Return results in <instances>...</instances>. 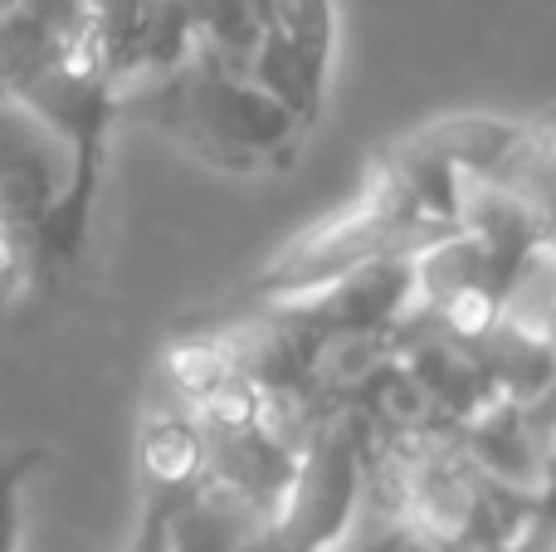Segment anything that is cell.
<instances>
[{"label": "cell", "instance_id": "obj_4", "mask_svg": "<svg viewBox=\"0 0 556 552\" xmlns=\"http://www.w3.org/2000/svg\"><path fill=\"white\" fill-rule=\"evenodd\" d=\"M362 518V446L346 411L323 416L298 450L293 479L240 552H332Z\"/></svg>", "mask_w": 556, "mask_h": 552}, {"label": "cell", "instance_id": "obj_6", "mask_svg": "<svg viewBox=\"0 0 556 552\" xmlns=\"http://www.w3.org/2000/svg\"><path fill=\"white\" fill-rule=\"evenodd\" d=\"M186 20H191V59L244 78L269 25V10L264 0H186Z\"/></svg>", "mask_w": 556, "mask_h": 552}, {"label": "cell", "instance_id": "obj_3", "mask_svg": "<svg viewBox=\"0 0 556 552\" xmlns=\"http://www.w3.org/2000/svg\"><path fill=\"white\" fill-rule=\"evenodd\" d=\"M434 240H444L434 225H425L420 215H410L395 196H386L381 186L366 181L362 196H352L342 211H332L327 221H317L313 230L298 235L293 244H283L250 279L244 299L269 303V299L317 289V284L337 279V274H352L376 260H415V254Z\"/></svg>", "mask_w": 556, "mask_h": 552}, {"label": "cell", "instance_id": "obj_9", "mask_svg": "<svg viewBox=\"0 0 556 552\" xmlns=\"http://www.w3.org/2000/svg\"><path fill=\"white\" fill-rule=\"evenodd\" d=\"M0 5H10V0H0Z\"/></svg>", "mask_w": 556, "mask_h": 552}, {"label": "cell", "instance_id": "obj_8", "mask_svg": "<svg viewBox=\"0 0 556 552\" xmlns=\"http://www.w3.org/2000/svg\"><path fill=\"white\" fill-rule=\"evenodd\" d=\"M15 284H25V260H20L5 221H0V289H15Z\"/></svg>", "mask_w": 556, "mask_h": 552}, {"label": "cell", "instance_id": "obj_1", "mask_svg": "<svg viewBox=\"0 0 556 552\" xmlns=\"http://www.w3.org/2000/svg\"><path fill=\"white\" fill-rule=\"evenodd\" d=\"M117 93L93 35H59L20 0L0 5V98L25 108L68 152L64 240L74 264L88 250L93 205L103 191L108 137L117 123Z\"/></svg>", "mask_w": 556, "mask_h": 552}, {"label": "cell", "instance_id": "obj_7", "mask_svg": "<svg viewBox=\"0 0 556 552\" xmlns=\"http://www.w3.org/2000/svg\"><path fill=\"white\" fill-rule=\"evenodd\" d=\"M49 455L39 446H20L0 455V552H20V518H25V489Z\"/></svg>", "mask_w": 556, "mask_h": 552}, {"label": "cell", "instance_id": "obj_5", "mask_svg": "<svg viewBox=\"0 0 556 552\" xmlns=\"http://www.w3.org/2000/svg\"><path fill=\"white\" fill-rule=\"evenodd\" d=\"M64 196H68V152L49 127H39L25 108L0 98V221L25 260V284L45 289L74 254L64 240Z\"/></svg>", "mask_w": 556, "mask_h": 552}, {"label": "cell", "instance_id": "obj_2", "mask_svg": "<svg viewBox=\"0 0 556 552\" xmlns=\"http://www.w3.org/2000/svg\"><path fill=\"white\" fill-rule=\"evenodd\" d=\"M127 117L225 176L288 172L313 133L303 117L288 113L250 78L205 59H181L176 68L127 84L117 93V123Z\"/></svg>", "mask_w": 556, "mask_h": 552}]
</instances>
